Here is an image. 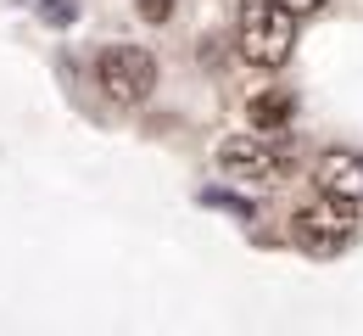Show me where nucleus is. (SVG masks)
I'll list each match as a JSON object with an SVG mask.
<instances>
[{
    "label": "nucleus",
    "instance_id": "f257e3e1",
    "mask_svg": "<svg viewBox=\"0 0 363 336\" xmlns=\"http://www.w3.org/2000/svg\"><path fill=\"white\" fill-rule=\"evenodd\" d=\"M235 50L252 67H285L296 50V17L274 0H240L235 6Z\"/></svg>",
    "mask_w": 363,
    "mask_h": 336
},
{
    "label": "nucleus",
    "instance_id": "f03ea898",
    "mask_svg": "<svg viewBox=\"0 0 363 336\" xmlns=\"http://www.w3.org/2000/svg\"><path fill=\"white\" fill-rule=\"evenodd\" d=\"M95 90L112 101L118 112H135L157 90V56L145 45H106L95 56Z\"/></svg>",
    "mask_w": 363,
    "mask_h": 336
},
{
    "label": "nucleus",
    "instance_id": "7ed1b4c3",
    "mask_svg": "<svg viewBox=\"0 0 363 336\" xmlns=\"http://www.w3.org/2000/svg\"><path fill=\"white\" fill-rule=\"evenodd\" d=\"M352 236H358V207H341V202H330V196L302 202V207L291 213V241H296L302 252H313V258H335Z\"/></svg>",
    "mask_w": 363,
    "mask_h": 336
},
{
    "label": "nucleus",
    "instance_id": "20e7f679",
    "mask_svg": "<svg viewBox=\"0 0 363 336\" xmlns=\"http://www.w3.org/2000/svg\"><path fill=\"white\" fill-rule=\"evenodd\" d=\"M213 163L224 168L229 180H252V185L285 174V151L274 141H263V135H224V141L213 146Z\"/></svg>",
    "mask_w": 363,
    "mask_h": 336
},
{
    "label": "nucleus",
    "instance_id": "39448f33",
    "mask_svg": "<svg viewBox=\"0 0 363 336\" xmlns=\"http://www.w3.org/2000/svg\"><path fill=\"white\" fill-rule=\"evenodd\" d=\"M313 180H318V196H330V202H341V207H358L363 202V151H347V146L324 151Z\"/></svg>",
    "mask_w": 363,
    "mask_h": 336
},
{
    "label": "nucleus",
    "instance_id": "423d86ee",
    "mask_svg": "<svg viewBox=\"0 0 363 336\" xmlns=\"http://www.w3.org/2000/svg\"><path fill=\"white\" fill-rule=\"evenodd\" d=\"M246 112H252V135H263V129H285V124H291L296 101L285 96V90H263V96L246 101Z\"/></svg>",
    "mask_w": 363,
    "mask_h": 336
},
{
    "label": "nucleus",
    "instance_id": "0eeeda50",
    "mask_svg": "<svg viewBox=\"0 0 363 336\" xmlns=\"http://www.w3.org/2000/svg\"><path fill=\"white\" fill-rule=\"evenodd\" d=\"M40 11H45L56 28H62V23H73V0H40Z\"/></svg>",
    "mask_w": 363,
    "mask_h": 336
},
{
    "label": "nucleus",
    "instance_id": "6e6552de",
    "mask_svg": "<svg viewBox=\"0 0 363 336\" xmlns=\"http://www.w3.org/2000/svg\"><path fill=\"white\" fill-rule=\"evenodd\" d=\"M274 6H285V11H291V17H308V11H318V6H324V0H274Z\"/></svg>",
    "mask_w": 363,
    "mask_h": 336
}]
</instances>
